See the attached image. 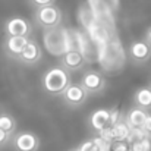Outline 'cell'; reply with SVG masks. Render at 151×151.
<instances>
[{
	"label": "cell",
	"instance_id": "6da1fadb",
	"mask_svg": "<svg viewBox=\"0 0 151 151\" xmlns=\"http://www.w3.org/2000/svg\"><path fill=\"white\" fill-rule=\"evenodd\" d=\"M43 44L49 54L60 57L63 53L69 50H76L73 29L62 28L60 25L56 28H47L43 34Z\"/></svg>",
	"mask_w": 151,
	"mask_h": 151
},
{
	"label": "cell",
	"instance_id": "7a4b0ae2",
	"mask_svg": "<svg viewBox=\"0 0 151 151\" xmlns=\"http://www.w3.org/2000/svg\"><path fill=\"white\" fill-rule=\"evenodd\" d=\"M70 84V76L65 68H50L43 76V88L49 94L60 96Z\"/></svg>",
	"mask_w": 151,
	"mask_h": 151
},
{
	"label": "cell",
	"instance_id": "3957f363",
	"mask_svg": "<svg viewBox=\"0 0 151 151\" xmlns=\"http://www.w3.org/2000/svg\"><path fill=\"white\" fill-rule=\"evenodd\" d=\"M35 21L44 29L56 28L62 22V12L54 3L40 6V7H37V12H35Z\"/></svg>",
	"mask_w": 151,
	"mask_h": 151
},
{
	"label": "cell",
	"instance_id": "277c9868",
	"mask_svg": "<svg viewBox=\"0 0 151 151\" xmlns=\"http://www.w3.org/2000/svg\"><path fill=\"white\" fill-rule=\"evenodd\" d=\"M81 85L85 88V91L88 94H96V93H101L106 88V78L96 72V70H88L82 79H81Z\"/></svg>",
	"mask_w": 151,
	"mask_h": 151
},
{
	"label": "cell",
	"instance_id": "5b68a950",
	"mask_svg": "<svg viewBox=\"0 0 151 151\" xmlns=\"http://www.w3.org/2000/svg\"><path fill=\"white\" fill-rule=\"evenodd\" d=\"M13 147L16 151H37L40 139L32 132H19L13 137Z\"/></svg>",
	"mask_w": 151,
	"mask_h": 151
},
{
	"label": "cell",
	"instance_id": "8992f818",
	"mask_svg": "<svg viewBox=\"0 0 151 151\" xmlns=\"http://www.w3.org/2000/svg\"><path fill=\"white\" fill-rule=\"evenodd\" d=\"M128 53H129V57L132 59L134 63L142 65L151 59V46L145 40H138L129 46Z\"/></svg>",
	"mask_w": 151,
	"mask_h": 151
},
{
	"label": "cell",
	"instance_id": "52a82bcc",
	"mask_svg": "<svg viewBox=\"0 0 151 151\" xmlns=\"http://www.w3.org/2000/svg\"><path fill=\"white\" fill-rule=\"evenodd\" d=\"M63 96V100L66 101L69 106H81L84 104L87 97H88V93L85 91V88L81 85V84H69L66 87V90L62 93Z\"/></svg>",
	"mask_w": 151,
	"mask_h": 151
},
{
	"label": "cell",
	"instance_id": "ba28073f",
	"mask_svg": "<svg viewBox=\"0 0 151 151\" xmlns=\"http://www.w3.org/2000/svg\"><path fill=\"white\" fill-rule=\"evenodd\" d=\"M4 32L7 37H13V35L28 37L31 32V24L24 18L15 16V18L7 19V22L4 25Z\"/></svg>",
	"mask_w": 151,
	"mask_h": 151
},
{
	"label": "cell",
	"instance_id": "9c48e42d",
	"mask_svg": "<svg viewBox=\"0 0 151 151\" xmlns=\"http://www.w3.org/2000/svg\"><path fill=\"white\" fill-rule=\"evenodd\" d=\"M41 54H43V51H41L40 44L35 40H28L27 46L24 47L22 53L18 56V59L25 65H35L40 62Z\"/></svg>",
	"mask_w": 151,
	"mask_h": 151
},
{
	"label": "cell",
	"instance_id": "30bf717a",
	"mask_svg": "<svg viewBox=\"0 0 151 151\" xmlns=\"http://www.w3.org/2000/svg\"><path fill=\"white\" fill-rule=\"evenodd\" d=\"M60 57H62L63 68L65 69H69V70L81 69L87 63V59L84 57V54L79 50H69V51H66V53H63Z\"/></svg>",
	"mask_w": 151,
	"mask_h": 151
},
{
	"label": "cell",
	"instance_id": "8fae6325",
	"mask_svg": "<svg viewBox=\"0 0 151 151\" xmlns=\"http://www.w3.org/2000/svg\"><path fill=\"white\" fill-rule=\"evenodd\" d=\"M28 37H22V35H13V37H7L6 41H4V51L7 53V56H12V57H18L24 47L27 46L28 43Z\"/></svg>",
	"mask_w": 151,
	"mask_h": 151
},
{
	"label": "cell",
	"instance_id": "7c38bea8",
	"mask_svg": "<svg viewBox=\"0 0 151 151\" xmlns=\"http://www.w3.org/2000/svg\"><path fill=\"white\" fill-rule=\"evenodd\" d=\"M147 110L141 109V107H134L131 109L126 114H125V122L129 128H137V126H142L147 117Z\"/></svg>",
	"mask_w": 151,
	"mask_h": 151
},
{
	"label": "cell",
	"instance_id": "4fadbf2b",
	"mask_svg": "<svg viewBox=\"0 0 151 151\" xmlns=\"http://www.w3.org/2000/svg\"><path fill=\"white\" fill-rule=\"evenodd\" d=\"M109 117H110L109 109H97L90 116V125L94 131L99 132V131L109 126Z\"/></svg>",
	"mask_w": 151,
	"mask_h": 151
},
{
	"label": "cell",
	"instance_id": "5bb4252c",
	"mask_svg": "<svg viewBox=\"0 0 151 151\" xmlns=\"http://www.w3.org/2000/svg\"><path fill=\"white\" fill-rule=\"evenodd\" d=\"M134 103L137 107H141L144 110L151 109V87H141L135 91L134 96Z\"/></svg>",
	"mask_w": 151,
	"mask_h": 151
},
{
	"label": "cell",
	"instance_id": "9a60e30c",
	"mask_svg": "<svg viewBox=\"0 0 151 151\" xmlns=\"http://www.w3.org/2000/svg\"><path fill=\"white\" fill-rule=\"evenodd\" d=\"M111 128V132H113V138L114 141H123V139H128L129 137V126L126 125V122L122 119L119 122H116L114 125L110 126Z\"/></svg>",
	"mask_w": 151,
	"mask_h": 151
},
{
	"label": "cell",
	"instance_id": "2e32d148",
	"mask_svg": "<svg viewBox=\"0 0 151 151\" xmlns=\"http://www.w3.org/2000/svg\"><path fill=\"white\" fill-rule=\"evenodd\" d=\"M0 129H3L4 132H7L9 135H12L16 129V122L10 114L6 113H0Z\"/></svg>",
	"mask_w": 151,
	"mask_h": 151
},
{
	"label": "cell",
	"instance_id": "e0dca14e",
	"mask_svg": "<svg viewBox=\"0 0 151 151\" xmlns=\"http://www.w3.org/2000/svg\"><path fill=\"white\" fill-rule=\"evenodd\" d=\"M129 148H131V151H151V137L137 139V141H131Z\"/></svg>",
	"mask_w": 151,
	"mask_h": 151
},
{
	"label": "cell",
	"instance_id": "ac0fdd59",
	"mask_svg": "<svg viewBox=\"0 0 151 151\" xmlns=\"http://www.w3.org/2000/svg\"><path fill=\"white\" fill-rule=\"evenodd\" d=\"M150 137L142 126H137V128H129V137H128V142L131 141H137V139H142V138H147Z\"/></svg>",
	"mask_w": 151,
	"mask_h": 151
},
{
	"label": "cell",
	"instance_id": "d6986e66",
	"mask_svg": "<svg viewBox=\"0 0 151 151\" xmlns=\"http://www.w3.org/2000/svg\"><path fill=\"white\" fill-rule=\"evenodd\" d=\"M109 114H110V117H109V126H111V125H114L116 122L122 120V111H120L119 107H111V109H109Z\"/></svg>",
	"mask_w": 151,
	"mask_h": 151
},
{
	"label": "cell",
	"instance_id": "ffe728a7",
	"mask_svg": "<svg viewBox=\"0 0 151 151\" xmlns=\"http://www.w3.org/2000/svg\"><path fill=\"white\" fill-rule=\"evenodd\" d=\"M109 151H131L129 142L126 139H123V141H113V142H110Z\"/></svg>",
	"mask_w": 151,
	"mask_h": 151
},
{
	"label": "cell",
	"instance_id": "44dd1931",
	"mask_svg": "<svg viewBox=\"0 0 151 151\" xmlns=\"http://www.w3.org/2000/svg\"><path fill=\"white\" fill-rule=\"evenodd\" d=\"M142 128H144V131H145V132L151 137V114H147V117H145V122H144Z\"/></svg>",
	"mask_w": 151,
	"mask_h": 151
},
{
	"label": "cell",
	"instance_id": "7402d4cb",
	"mask_svg": "<svg viewBox=\"0 0 151 151\" xmlns=\"http://www.w3.org/2000/svg\"><path fill=\"white\" fill-rule=\"evenodd\" d=\"M9 139H10V135L7 132H4L3 129H0V145H4Z\"/></svg>",
	"mask_w": 151,
	"mask_h": 151
},
{
	"label": "cell",
	"instance_id": "603a6c76",
	"mask_svg": "<svg viewBox=\"0 0 151 151\" xmlns=\"http://www.w3.org/2000/svg\"><path fill=\"white\" fill-rule=\"evenodd\" d=\"M34 6L40 7V6H46V4H53L54 0H31Z\"/></svg>",
	"mask_w": 151,
	"mask_h": 151
},
{
	"label": "cell",
	"instance_id": "cb8c5ba5",
	"mask_svg": "<svg viewBox=\"0 0 151 151\" xmlns=\"http://www.w3.org/2000/svg\"><path fill=\"white\" fill-rule=\"evenodd\" d=\"M144 40L151 46V27L147 29V32H145V38H144Z\"/></svg>",
	"mask_w": 151,
	"mask_h": 151
},
{
	"label": "cell",
	"instance_id": "d4e9b609",
	"mask_svg": "<svg viewBox=\"0 0 151 151\" xmlns=\"http://www.w3.org/2000/svg\"><path fill=\"white\" fill-rule=\"evenodd\" d=\"M70 151H78V150H70Z\"/></svg>",
	"mask_w": 151,
	"mask_h": 151
}]
</instances>
